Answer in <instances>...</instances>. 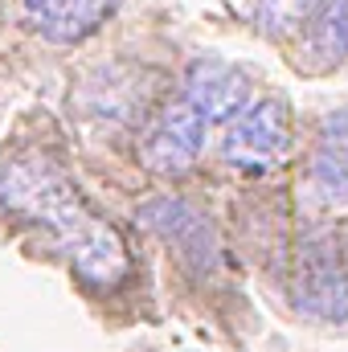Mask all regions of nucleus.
Returning a JSON list of instances; mask_svg holds the SVG:
<instances>
[{
  "instance_id": "nucleus-1",
  "label": "nucleus",
  "mask_w": 348,
  "mask_h": 352,
  "mask_svg": "<svg viewBox=\"0 0 348 352\" xmlns=\"http://www.w3.org/2000/svg\"><path fill=\"white\" fill-rule=\"evenodd\" d=\"M0 201L4 209L41 221L54 230L58 246L70 254V263L78 266V274L94 287H111L127 274V246L119 242V234L90 213L78 197V188L70 184V176L62 173V164L37 148H21L12 156L0 160Z\"/></svg>"
},
{
  "instance_id": "nucleus-5",
  "label": "nucleus",
  "mask_w": 348,
  "mask_h": 352,
  "mask_svg": "<svg viewBox=\"0 0 348 352\" xmlns=\"http://www.w3.org/2000/svg\"><path fill=\"white\" fill-rule=\"evenodd\" d=\"M140 221L148 230H156L176 250V258L184 266H193L197 274H209L217 266V258H221L217 238H213V226L197 209H188L184 201H176V197H152V201H144Z\"/></svg>"
},
{
  "instance_id": "nucleus-4",
  "label": "nucleus",
  "mask_w": 348,
  "mask_h": 352,
  "mask_svg": "<svg viewBox=\"0 0 348 352\" xmlns=\"http://www.w3.org/2000/svg\"><path fill=\"white\" fill-rule=\"evenodd\" d=\"M205 127H209V119L180 94L173 98L164 111H160V119L144 131V140H140V160H144V168H152V173H164V176H176L184 173V168H193L197 164V156H201V148H205Z\"/></svg>"
},
{
  "instance_id": "nucleus-7",
  "label": "nucleus",
  "mask_w": 348,
  "mask_h": 352,
  "mask_svg": "<svg viewBox=\"0 0 348 352\" xmlns=\"http://www.w3.org/2000/svg\"><path fill=\"white\" fill-rule=\"evenodd\" d=\"M115 0H25L33 29L54 45H74L107 21Z\"/></svg>"
},
{
  "instance_id": "nucleus-6",
  "label": "nucleus",
  "mask_w": 348,
  "mask_h": 352,
  "mask_svg": "<svg viewBox=\"0 0 348 352\" xmlns=\"http://www.w3.org/2000/svg\"><path fill=\"white\" fill-rule=\"evenodd\" d=\"M184 98L209 123H221V119H238L250 107V82L221 62H197L184 74Z\"/></svg>"
},
{
  "instance_id": "nucleus-10",
  "label": "nucleus",
  "mask_w": 348,
  "mask_h": 352,
  "mask_svg": "<svg viewBox=\"0 0 348 352\" xmlns=\"http://www.w3.org/2000/svg\"><path fill=\"white\" fill-rule=\"evenodd\" d=\"M324 8V0H259L254 4V21L266 37H287L295 33L307 16H316Z\"/></svg>"
},
{
  "instance_id": "nucleus-3",
  "label": "nucleus",
  "mask_w": 348,
  "mask_h": 352,
  "mask_svg": "<svg viewBox=\"0 0 348 352\" xmlns=\"http://www.w3.org/2000/svg\"><path fill=\"white\" fill-rule=\"evenodd\" d=\"M291 295L295 307L312 320H328V324L348 320V270L328 238H307L299 246Z\"/></svg>"
},
{
  "instance_id": "nucleus-9",
  "label": "nucleus",
  "mask_w": 348,
  "mask_h": 352,
  "mask_svg": "<svg viewBox=\"0 0 348 352\" xmlns=\"http://www.w3.org/2000/svg\"><path fill=\"white\" fill-rule=\"evenodd\" d=\"M348 58V0H324V8L312 16L307 33V62L316 70L340 66Z\"/></svg>"
},
{
  "instance_id": "nucleus-8",
  "label": "nucleus",
  "mask_w": 348,
  "mask_h": 352,
  "mask_svg": "<svg viewBox=\"0 0 348 352\" xmlns=\"http://www.w3.org/2000/svg\"><path fill=\"white\" fill-rule=\"evenodd\" d=\"M312 184L328 201H348V107L332 111L320 123L316 160H312Z\"/></svg>"
},
{
  "instance_id": "nucleus-2",
  "label": "nucleus",
  "mask_w": 348,
  "mask_h": 352,
  "mask_svg": "<svg viewBox=\"0 0 348 352\" xmlns=\"http://www.w3.org/2000/svg\"><path fill=\"white\" fill-rule=\"evenodd\" d=\"M291 152V115L283 102L262 98L250 102L226 131L221 140V160L246 173H266Z\"/></svg>"
}]
</instances>
